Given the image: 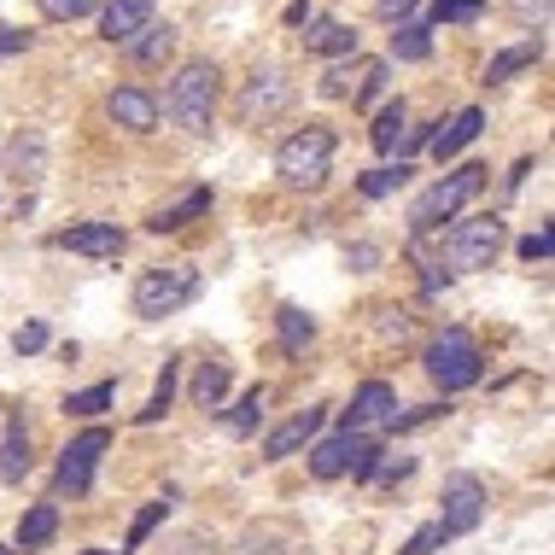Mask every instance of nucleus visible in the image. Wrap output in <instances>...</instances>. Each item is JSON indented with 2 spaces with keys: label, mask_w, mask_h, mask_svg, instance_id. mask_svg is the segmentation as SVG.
Masks as SVG:
<instances>
[{
  "label": "nucleus",
  "mask_w": 555,
  "mask_h": 555,
  "mask_svg": "<svg viewBox=\"0 0 555 555\" xmlns=\"http://www.w3.org/2000/svg\"><path fill=\"white\" fill-rule=\"evenodd\" d=\"M217 94H222V70H217V59H188V65L170 77V88H164L158 117H170V124L182 129V134H211Z\"/></svg>",
  "instance_id": "nucleus-1"
},
{
  "label": "nucleus",
  "mask_w": 555,
  "mask_h": 555,
  "mask_svg": "<svg viewBox=\"0 0 555 555\" xmlns=\"http://www.w3.org/2000/svg\"><path fill=\"white\" fill-rule=\"evenodd\" d=\"M422 369L439 392H468V386H479V374H486V357H479V339L468 327H444V334L427 339Z\"/></svg>",
  "instance_id": "nucleus-2"
},
{
  "label": "nucleus",
  "mask_w": 555,
  "mask_h": 555,
  "mask_svg": "<svg viewBox=\"0 0 555 555\" xmlns=\"http://www.w3.org/2000/svg\"><path fill=\"white\" fill-rule=\"evenodd\" d=\"M199 298V269L193 263H153L141 281H134V317L141 322H164L182 305Z\"/></svg>",
  "instance_id": "nucleus-3"
},
{
  "label": "nucleus",
  "mask_w": 555,
  "mask_h": 555,
  "mask_svg": "<svg viewBox=\"0 0 555 555\" xmlns=\"http://www.w3.org/2000/svg\"><path fill=\"white\" fill-rule=\"evenodd\" d=\"M327 164H334V129L327 124H305L275 146V176L287 188H317L327 176Z\"/></svg>",
  "instance_id": "nucleus-4"
},
{
  "label": "nucleus",
  "mask_w": 555,
  "mask_h": 555,
  "mask_svg": "<svg viewBox=\"0 0 555 555\" xmlns=\"http://www.w3.org/2000/svg\"><path fill=\"white\" fill-rule=\"evenodd\" d=\"M479 188H486V170H479V164H462V170H450L444 182H433V188L422 193V199L410 205V229H415V234L444 229V222L456 217V211L474 199Z\"/></svg>",
  "instance_id": "nucleus-5"
},
{
  "label": "nucleus",
  "mask_w": 555,
  "mask_h": 555,
  "mask_svg": "<svg viewBox=\"0 0 555 555\" xmlns=\"http://www.w3.org/2000/svg\"><path fill=\"white\" fill-rule=\"evenodd\" d=\"M374 456H380V444L363 439V433H334V439H317L310 444V474L317 479H369Z\"/></svg>",
  "instance_id": "nucleus-6"
},
{
  "label": "nucleus",
  "mask_w": 555,
  "mask_h": 555,
  "mask_svg": "<svg viewBox=\"0 0 555 555\" xmlns=\"http://www.w3.org/2000/svg\"><path fill=\"white\" fill-rule=\"evenodd\" d=\"M106 450H112V433L106 427H88V433H77V439L59 450V474H53L59 498H88L94 468H100V456H106Z\"/></svg>",
  "instance_id": "nucleus-7"
},
{
  "label": "nucleus",
  "mask_w": 555,
  "mask_h": 555,
  "mask_svg": "<svg viewBox=\"0 0 555 555\" xmlns=\"http://www.w3.org/2000/svg\"><path fill=\"white\" fill-rule=\"evenodd\" d=\"M503 246V222L498 217H474V222H456L444 234V275L450 269H491Z\"/></svg>",
  "instance_id": "nucleus-8"
},
{
  "label": "nucleus",
  "mask_w": 555,
  "mask_h": 555,
  "mask_svg": "<svg viewBox=\"0 0 555 555\" xmlns=\"http://www.w3.org/2000/svg\"><path fill=\"white\" fill-rule=\"evenodd\" d=\"M293 77L281 65H263V70H251V82L240 88V100H234V112H240V124H269V117H281L293 106Z\"/></svg>",
  "instance_id": "nucleus-9"
},
{
  "label": "nucleus",
  "mask_w": 555,
  "mask_h": 555,
  "mask_svg": "<svg viewBox=\"0 0 555 555\" xmlns=\"http://www.w3.org/2000/svg\"><path fill=\"white\" fill-rule=\"evenodd\" d=\"M439 527L444 538H462V532H474L479 520H486V479L479 474H450L444 479V491H439Z\"/></svg>",
  "instance_id": "nucleus-10"
},
{
  "label": "nucleus",
  "mask_w": 555,
  "mask_h": 555,
  "mask_svg": "<svg viewBox=\"0 0 555 555\" xmlns=\"http://www.w3.org/2000/svg\"><path fill=\"white\" fill-rule=\"evenodd\" d=\"M398 422V392L386 380H363L351 398V410H345V433H363V439H374L380 427Z\"/></svg>",
  "instance_id": "nucleus-11"
},
{
  "label": "nucleus",
  "mask_w": 555,
  "mask_h": 555,
  "mask_svg": "<svg viewBox=\"0 0 555 555\" xmlns=\"http://www.w3.org/2000/svg\"><path fill=\"white\" fill-rule=\"evenodd\" d=\"M59 251H77V258H117L124 251V229L117 222H70L53 234Z\"/></svg>",
  "instance_id": "nucleus-12"
},
{
  "label": "nucleus",
  "mask_w": 555,
  "mask_h": 555,
  "mask_svg": "<svg viewBox=\"0 0 555 555\" xmlns=\"http://www.w3.org/2000/svg\"><path fill=\"white\" fill-rule=\"evenodd\" d=\"M322 422H327V403H317V410H298L293 422H281L263 439V462H287L293 450H310V444H317V433H322Z\"/></svg>",
  "instance_id": "nucleus-13"
},
{
  "label": "nucleus",
  "mask_w": 555,
  "mask_h": 555,
  "mask_svg": "<svg viewBox=\"0 0 555 555\" xmlns=\"http://www.w3.org/2000/svg\"><path fill=\"white\" fill-rule=\"evenodd\" d=\"M106 117L117 129H129V134H153L158 129V94H146V88H112Z\"/></svg>",
  "instance_id": "nucleus-14"
},
{
  "label": "nucleus",
  "mask_w": 555,
  "mask_h": 555,
  "mask_svg": "<svg viewBox=\"0 0 555 555\" xmlns=\"http://www.w3.org/2000/svg\"><path fill=\"white\" fill-rule=\"evenodd\" d=\"M7 170L18 176L24 188H36L41 176H48V134H41V129H18V134H12V146H7Z\"/></svg>",
  "instance_id": "nucleus-15"
},
{
  "label": "nucleus",
  "mask_w": 555,
  "mask_h": 555,
  "mask_svg": "<svg viewBox=\"0 0 555 555\" xmlns=\"http://www.w3.org/2000/svg\"><path fill=\"white\" fill-rule=\"evenodd\" d=\"M146 24H153V0H112L106 18H100V36H106L112 48H129Z\"/></svg>",
  "instance_id": "nucleus-16"
},
{
  "label": "nucleus",
  "mask_w": 555,
  "mask_h": 555,
  "mask_svg": "<svg viewBox=\"0 0 555 555\" xmlns=\"http://www.w3.org/2000/svg\"><path fill=\"white\" fill-rule=\"evenodd\" d=\"M479 129H486V112L479 106H462L456 117H450V124H439V134H433V158H456L462 146H474L479 141Z\"/></svg>",
  "instance_id": "nucleus-17"
},
{
  "label": "nucleus",
  "mask_w": 555,
  "mask_h": 555,
  "mask_svg": "<svg viewBox=\"0 0 555 555\" xmlns=\"http://www.w3.org/2000/svg\"><path fill=\"white\" fill-rule=\"evenodd\" d=\"M205 211H211V188H188L176 205H158V211L146 217V229H153V234H176V229H188V222L205 217Z\"/></svg>",
  "instance_id": "nucleus-18"
},
{
  "label": "nucleus",
  "mask_w": 555,
  "mask_h": 555,
  "mask_svg": "<svg viewBox=\"0 0 555 555\" xmlns=\"http://www.w3.org/2000/svg\"><path fill=\"white\" fill-rule=\"evenodd\" d=\"M305 48L310 53H322V59H351V48H357V36L345 29L339 18H317L305 29Z\"/></svg>",
  "instance_id": "nucleus-19"
},
{
  "label": "nucleus",
  "mask_w": 555,
  "mask_h": 555,
  "mask_svg": "<svg viewBox=\"0 0 555 555\" xmlns=\"http://www.w3.org/2000/svg\"><path fill=\"white\" fill-rule=\"evenodd\" d=\"M53 538H59V508H53V503L24 508V520H18V550H48Z\"/></svg>",
  "instance_id": "nucleus-20"
},
{
  "label": "nucleus",
  "mask_w": 555,
  "mask_h": 555,
  "mask_svg": "<svg viewBox=\"0 0 555 555\" xmlns=\"http://www.w3.org/2000/svg\"><path fill=\"white\" fill-rule=\"evenodd\" d=\"M24 474H29V433H24V422H12L7 433H0V479L18 486Z\"/></svg>",
  "instance_id": "nucleus-21"
},
{
  "label": "nucleus",
  "mask_w": 555,
  "mask_h": 555,
  "mask_svg": "<svg viewBox=\"0 0 555 555\" xmlns=\"http://www.w3.org/2000/svg\"><path fill=\"white\" fill-rule=\"evenodd\" d=\"M538 59H544V36H527L520 48H508V53H498V59H491V65H486V82H508L515 70L538 65Z\"/></svg>",
  "instance_id": "nucleus-22"
},
{
  "label": "nucleus",
  "mask_w": 555,
  "mask_h": 555,
  "mask_svg": "<svg viewBox=\"0 0 555 555\" xmlns=\"http://www.w3.org/2000/svg\"><path fill=\"white\" fill-rule=\"evenodd\" d=\"M129 53H134V65H164V59L176 53V29L170 24H146L141 36L129 41Z\"/></svg>",
  "instance_id": "nucleus-23"
},
{
  "label": "nucleus",
  "mask_w": 555,
  "mask_h": 555,
  "mask_svg": "<svg viewBox=\"0 0 555 555\" xmlns=\"http://www.w3.org/2000/svg\"><path fill=\"white\" fill-rule=\"evenodd\" d=\"M170 503H176V498H170V491H164V498H153V503H146V508H141V515H134V520H129V538H124V550H117V555H134V550H141V544H146V538H153V532L164 527V515H170Z\"/></svg>",
  "instance_id": "nucleus-24"
},
{
  "label": "nucleus",
  "mask_w": 555,
  "mask_h": 555,
  "mask_svg": "<svg viewBox=\"0 0 555 555\" xmlns=\"http://www.w3.org/2000/svg\"><path fill=\"white\" fill-rule=\"evenodd\" d=\"M222 398H229V363H199V374H193V403L199 410H222Z\"/></svg>",
  "instance_id": "nucleus-25"
},
{
  "label": "nucleus",
  "mask_w": 555,
  "mask_h": 555,
  "mask_svg": "<svg viewBox=\"0 0 555 555\" xmlns=\"http://www.w3.org/2000/svg\"><path fill=\"white\" fill-rule=\"evenodd\" d=\"M403 124H410V112H403V100H392L380 117H374V129H369V141H374V153H398V141H403Z\"/></svg>",
  "instance_id": "nucleus-26"
},
{
  "label": "nucleus",
  "mask_w": 555,
  "mask_h": 555,
  "mask_svg": "<svg viewBox=\"0 0 555 555\" xmlns=\"http://www.w3.org/2000/svg\"><path fill=\"white\" fill-rule=\"evenodd\" d=\"M112 398H117V386L100 380V386H88V392H70V398H65V415H77V422H94V415L112 410Z\"/></svg>",
  "instance_id": "nucleus-27"
},
{
  "label": "nucleus",
  "mask_w": 555,
  "mask_h": 555,
  "mask_svg": "<svg viewBox=\"0 0 555 555\" xmlns=\"http://www.w3.org/2000/svg\"><path fill=\"white\" fill-rule=\"evenodd\" d=\"M275 327H281V345H287V351H305V345L317 339V322H310L298 305H281L275 310Z\"/></svg>",
  "instance_id": "nucleus-28"
},
{
  "label": "nucleus",
  "mask_w": 555,
  "mask_h": 555,
  "mask_svg": "<svg viewBox=\"0 0 555 555\" xmlns=\"http://www.w3.org/2000/svg\"><path fill=\"white\" fill-rule=\"evenodd\" d=\"M410 474H415V456H403V450H380L363 486H398V479H410Z\"/></svg>",
  "instance_id": "nucleus-29"
},
{
  "label": "nucleus",
  "mask_w": 555,
  "mask_h": 555,
  "mask_svg": "<svg viewBox=\"0 0 555 555\" xmlns=\"http://www.w3.org/2000/svg\"><path fill=\"white\" fill-rule=\"evenodd\" d=\"M363 70H369V59H351V65H334V70H327L317 88H322L327 100H351V94H357V82H363Z\"/></svg>",
  "instance_id": "nucleus-30"
},
{
  "label": "nucleus",
  "mask_w": 555,
  "mask_h": 555,
  "mask_svg": "<svg viewBox=\"0 0 555 555\" xmlns=\"http://www.w3.org/2000/svg\"><path fill=\"white\" fill-rule=\"evenodd\" d=\"M403 182H410V164L398 158V164H386V170H369V176H363V182H357V188H363L369 199H386V193H398Z\"/></svg>",
  "instance_id": "nucleus-31"
},
{
  "label": "nucleus",
  "mask_w": 555,
  "mask_h": 555,
  "mask_svg": "<svg viewBox=\"0 0 555 555\" xmlns=\"http://www.w3.org/2000/svg\"><path fill=\"white\" fill-rule=\"evenodd\" d=\"M392 53L398 59H410V65H422V59L433 53V36L422 24H398V36H392Z\"/></svg>",
  "instance_id": "nucleus-32"
},
{
  "label": "nucleus",
  "mask_w": 555,
  "mask_h": 555,
  "mask_svg": "<svg viewBox=\"0 0 555 555\" xmlns=\"http://www.w3.org/2000/svg\"><path fill=\"white\" fill-rule=\"evenodd\" d=\"M258 422H263V386H251V392L234 403V415H229V433H234V439H246V433L258 427Z\"/></svg>",
  "instance_id": "nucleus-33"
},
{
  "label": "nucleus",
  "mask_w": 555,
  "mask_h": 555,
  "mask_svg": "<svg viewBox=\"0 0 555 555\" xmlns=\"http://www.w3.org/2000/svg\"><path fill=\"white\" fill-rule=\"evenodd\" d=\"M386 77H392V70H386V59H369V70H363V82H357L351 106H374V100L386 94Z\"/></svg>",
  "instance_id": "nucleus-34"
},
{
  "label": "nucleus",
  "mask_w": 555,
  "mask_h": 555,
  "mask_svg": "<svg viewBox=\"0 0 555 555\" xmlns=\"http://www.w3.org/2000/svg\"><path fill=\"white\" fill-rule=\"evenodd\" d=\"M170 398H176V363H164L153 398H146V410H141V422H158V415H170Z\"/></svg>",
  "instance_id": "nucleus-35"
},
{
  "label": "nucleus",
  "mask_w": 555,
  "mask_h": 555,
  "mask_svg": "<svg viewBox=\"0 0 555 555\" xmlns=\"http://www.w3.org/2000/svg\"><path fill=\"white\" fill-rule=\"evenodd\" d=\"M94 7H100V0H41V18H48V24H77Z\"/></svg>",
  "instance_id": "nucleus-36"
},
{
  "label": "nucleus",
  "mask_w": 555,
  "mask_h": 555,
  "mask_svg": "<svg viewBox=\"0 0 555 555\" xmlns=\"http://www.w3.org/2000/svg\"><path fill=\"white\" fill-rule=\"evenodd\" d=\"M433 18L439 24H468V18H479V0H433Z\"/></svg>",
  "instance_id": "nucleus-37"
},
{
  "label": "nucleus",
  "mask_w": 555,
  "mask_h": 555,
  "mask_svg": "<svg viewBox=\"0 0 555 555\" xmlns=\"http://www.w3.org/2000/svg\"><path fill=\"white\" fill-rule=\"evenodd\" d=\"M439 544H450V538H444V527H439V520H427V527L415 532L410 544H403V555H439Z\"/></svg>",
  "instance_id": "nucleus-38"
},
{
  "label": "nucleus",
  "mask_w": 555,
  "mask_h": 555,
  "mask_svg": "<svg viewBox=\"0 0 555 555\" xmlns=\"http://www.w3.org/2000/svg\"><path fill=\"white\" fill-rule=\"evenodd\" d=\"M515 18L544 36V29H550V0H515Z\"/></svg>",
  "instance_id": "nucleus-39"
},
{
  "label": "nucleus",
  "mask_w": 555,
  "mask_h": 555,
  "mask_svg": "<svg viewBox=\"0 0 555 555\" xmlns=\"http://www.w3.org/2000/svg\"><path fill=\"white\" fill-rule=\"evenodd\" d=\"M41 345H48V327H41V322H24L18 334H12V351H18V357H36Z\"/></svg>",
  "instance_id": "nucleus-40"
},
{
  "label": "nucleus",
  "mask_w": 555,
  "mask_h": 555,
  "mask_svg": "<svg viewBox=\"0 0 555 555\" xmlns=\"http://www.w3.org/2000/svg\"><path fill=\"white\" fill-rule=\"evenodd\" d=\"M415 7H422V0H374V12H380L386 24H410Z\"/></svg>",
  "instance_id": "nucleus-41"
},
{
  "label": "nucleus",
  "mask_w": 555,
  "mask_h": 555,
  "mask_svg": "<svg viewBox=\"0 0 555 555\" xmlns=\"http://www.w3.org/2000/svg\"><path fill=\"white\" fill-rule=\"evenodd\" d=\"M520 258H527V263H550V229H538V234L520 240Z\"/></svg>",
  "instance_id": "nucleus-42"
},
{
  "label": "nucleus",
  "mask_w": 555,
  "mask_h": 555,
  "mask_svg": "<svg viewBox=\"0 0 555 555\" xmlns=\"http://www.w3.org/2000/svg\"><path fill=\"white\" fill-rule=\"evenodd\" d=\"M24 48H29V36H18L12 24H0V59H7V53H24Z\"/></svg>",
  "instance_id": "nucleus-43"
},
{
  "label": "nucleus",
  "mask_w": 555,
  "mask_h": 555,
  "mask_svg": "<svg viewBox=\"0 0 555 555\" xmlns=\"http://www.w3.org/2000/svg\"><path fill=\"white\" fill-rule=\"evenodd\" d=\"M345 263H357V269L380 263V246H351V251H345Z\"/></svg>",
  "instance_id": "nucleus-44"
},
{
  "label": "nucleus",
  "mask_w": 555,
  "mask_h": 555,
  "mask_svg": "<svg viewBox=\"0 0 555 555\" xmlns=\"http://www.w3.org/2000/svg\"><path fill=\"white\" fill-rule=\"evenodd\" d=\"M0 555H12V550H0Z\"/></svg>",
  "instance_id": "nucleus-45"
}]
</instances>
